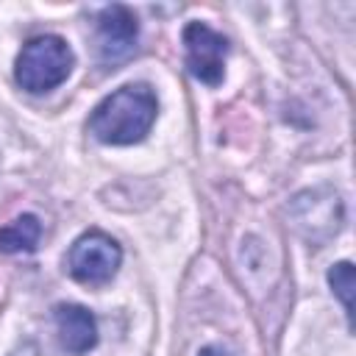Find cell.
<instances>
[{
  "label": "cell",
  "mask_w": 356,
  "mask_h": 356,
  "mask_svg": "<svg viewBox=\"0 0 356 356\" xmlns=\"http://www.w3.org/2000/svg\"><path fill=\"white\" fill-rule=\"evenodd\" d=\"M159 117V97L147 83H125L89 114V134L103 145L142 142Z\"/></svg>",
  "instance_id": "6da1fadb"
},
{
  "label": "cell",
  "mask_w": 356,
  "mask_h": 356,
  "mask_svg": "<svg viewBox=\"0 0 356 356\" xmlns=\"http://www.w3.org/2000/svg\"><path fill=\"white\" fill-rule=\"evenodd\" d=\"M72 67H75V53L67 44V39L56 33H42L28 39L17 53L14 81L31 95H44L61 86L70 78Z\"/></svg>",
  "instance_id": "7a4b0ae2"
},
{
  "label": "cell",
  "mask_w": 356,
  "mask_h": 356,
  "mask_svg": "<svg viewBox=\"0 0 356 356\" xmlns=\"http://www.w3.org/2000/svg\"><path fill=\"white\" fill-rule=\"evenodd\" d=\"M289 220H292L295 231L306 242L323 245V242L334 239L345 225L342 195L337 189H331V186L303 189L289 203Z\"/></svg>",
  "instance_id": "3957f363"
},
{
  "label": "cell",
  "mask_w": 356,
  "mask_h": 356,
  "mask_svg": "<svg viewBox=\"0 0 356 356\" xmlns=\"http://www.w3.org/2000/svg\"><path fill=\"white\" fill-rule=\"evenodd\" d=\"M122 264V248L106 231L89 228L83 231L67 253V273L83 286L108 284Z\"/></svg>",
  "instance_id": "277c9868"
},
{
  "label": "cell",
  "mask_w": 356,
  "mask_h": 356,
  "mask_svg": "<svg viewBox=\"0 0 356 356\" xmlns=\"http://www.w3.org/2000/svg\"><path fill=\"white\" fill-rule=\"evenodd\" d=\"M136 39L139 22L128 6L111 3L100 8V14L95 17V50L103 67L117 70L122 61H128L136 50Z\"/></svg>",
  "instance_id": "5b68a950"
},
{
  "label": "cell",
  "mask_w": 356,
  "mask_h": 356,
  "mask_svg": "<svg viewBox=\"0 0 356 356\" xmlns=\"http://www.w3.org/2000/svg\"><path fill=\"white\" fill-rule=\"evenodd\" d=\"M184 64L189 75L206 86H220L225 78V58H228V39L209 28L206 22L195 19L184 28Z\"/></svg>",
  "instance_id": "8992f818"
},
{
  "label": "cell",
  "mask_w": 356,
  "mask_h": 356,
  "mask_svg": "<svg viewBox=\"0 0 356 356\" xmlns=\"http://www.w3.org/2000/svg\"><path fill=\"white\" fill-rule=\"evenodd\" d=\"M53 323L58 331V345L70 356H83L97 345V320L81 303H56Z\"/></svg>",
  "instance_id": "52a82bcc"
},
{
  "label": "cell",
  "mask_w": 356,
  "mask_h": 356,
  "mask_svg": "<svg viewBox=\"0 0 356 356\" xmlns=\"http://www.w3.org/2000/svg\"><path fill=\"white\" fill-rule=\"evenodd\" d=\"M42 239V222L36 214H19L0 228V253H33Z\"/></svg>",
  "instance_id": "ba28073f"
},
{
  "label": "cell",
  "mask_w": 356,
  "mask_h": 356,
  "mask_svg": "<svg viewBox=\"0 0 356 356\" xmlns=\"http://www.w3.org/2000/svg\"><path fill=\"white\" fill-rule=\"evenodd\" d=\"M328 284H331V292L339 298L345 314L350 317V314H353V264H350V261H337V264H331V270H328Z\"/></svg>",
  "instance_id": "9c48e42d"
},
{
  "label": "cell",
  "mask_w": 356,
  "mask_h": 356,
  "mask_svg": "<svg viewBox=\"0 0 356 356\" xmlns=\"http://www.w3.org/2000/svg\"><path fill=\"white\" fill-rule=\"evenodd\" d=\"M8 356H56V353H50L47 348H42L39 342H33V339H28V342H22V345H17Z\"/></svg>",
  "instance_id": "30bf717a"
},
{
  "label": "cell",
  "mask_w": 356,
  "mask_h": 356,
  "mask_svg": "<svg viewBox=\"0 0 356 356\" xmlns=\"http://www.w3.org/2000/svg\"><path fill=\"white\" fill-rule=\"evenodd\" d=\"M197 356H234V353L225 350V348H220V345H206V348H200Z\"/></svg>",
  "instance_id": "8fae6325"
}]
</instances>
